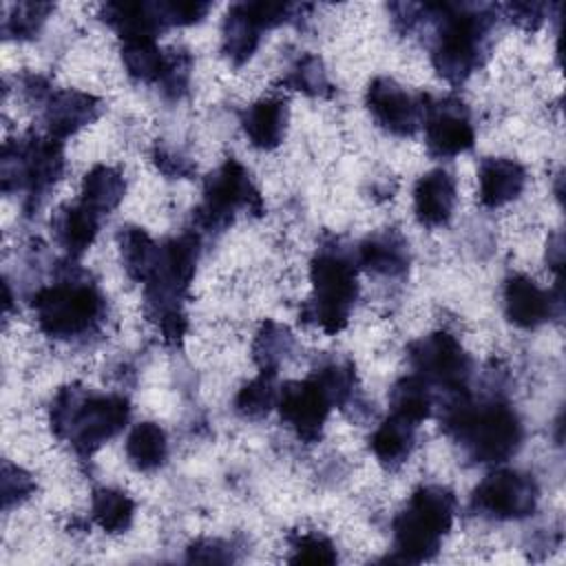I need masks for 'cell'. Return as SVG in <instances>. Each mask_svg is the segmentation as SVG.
<instances>
[{
  "mask_svg": "<svg viewBox=\"0 0 566 566\" xmlns=\"http://www.w3.org/2000/svg\"><path fill=\"white\" fill-rule=\"evenodd\" d=\"M444 431L473 462H504L522 444V422L504 402H471L460 398L444 411Z\"/></svg>",
  "mask_w": 566,
  "mask_h": 566,
  "instance_id": "cell-1",
  "label": "cell"
},
{
  "mask_svg": "<svg viewBox=\"0 0 566 566\" xmlns=\"http://www.w3.org/2000/svg\"><path fill=\"white\" fill-rule=\"evenodd\" d=\"M130 407L124 396L88 394L77 385L62 387L51 402V429L73 444L80 455H91L115 438L128 422Z\"/></svg>",
  "mask_w": 566,
  "mask_h": 566,
  "instance_id": "cell-2",
  "label": "cell"
},
{
  "mask_svg": "<svg viewBox=\"0 0 566 566\" xmlns=\"http://www.w3.org/2000/svg\"><path fill=\"white\" fill-rule=\"evenodd\" d=\"M431 9L438 18L431 62L440 77L460 84L480 66L489 49V31L493 24L491 7L431 4Z\"/></svg>",
  "mask_w": 566,
  "mask_h": 566,
  "instance_id": "cell-3",
  "label": "cell"
},
{
  "mask_svg": "<svg viewBox=\"0 0 566 566\" xmlns=\"http://www.w3.org/2000/svg\"><path fill=\"white\" fill-rule=\"evenodd\" d=\"M455 513V497L438 484L418 486L405 509L394 517V548L398 562L431 559L449 533Z\"/></svg>",
  "mask_w": 566,
  "mask_h": 566,
  "instance_id": "cell-4",
  "label": "cell"
},
{
  "mask_svg": "<svg viewBox=\"0 0 566 566\" xmlns=\"http://www.w3.org/2000/svg\"><path fill=\"white\" fill-rule=\"evenodd\" d=\"M312 296L303 305V321L314 323L325 334H338L349 321V310L358 298L356 268L336 248H321L310 263Z\"/></svg>",
  "mask_w": 566,
  "mask_h": 566,
  "instance_id": "cell-5",
  "label": "cell"
},
{
  "mask_svg": "<svg viewBox=\"0 0 566 566\" xmlns=\"http://www.w3.org/2000/svg\"><path fill=\"white\" fill-rule=\"evenodd\" d=\"M33 310L40 329L49 338L71 340L99 327L106 303L93 283L64 279L42 287L33 296Z\"/></svg>",
  "mask_w": 566,
  "mask_h": 566,
  "instance_id": "cell-6",
  "label": "cell"
},
{
  "mask_svg": "<svg viewBox=\"0 0 566 566\" xmlns=\"http://www.w3.org/2000/svg\"><path fill=\"white\" fill-rule=\"evenodd\" d=\"M62 170V144L51 135H31L20 142H7L2 148L0 175L4 192L27 190L29 195H40L60 179Z\"/></svg>",
  "mask_w": 566,
  "mask_h": 566,
  "instance_id": "cell-7",
  "label": "cell"
},
{
  "mask_svg": "<svg viewBox=\"0 0 566 566\" xmlns=\"http://www.w3.org/2000/svg\"><path fill=\"white\" fill-rule=\"evenodd\" d=\"M237 208H245L252 214H263V199L252 184L248 170L228 157L214 172L206 177L203 203L197 208L195 219L206 230H223Z\"/></svg>",
  "mask_w": 566,
  "mask_h": 566,
  "instance_id": "cell-8",
  "label": "cell"
},
{
  "mask_svg": "<svg viewBox=\"0 0 566 566\" xmlns=\"http://www.w3.org/2000/svg\"><path fill=\"white\" fill-rule=\"evenodd\" d=\"M409 360L418 376L431 387L447 391H464L471 374V358L455 336L449 332H433L409 345Z\"/></svg>",
  "mask_w": 566,
  "mask_h": 566,
  "instance_id": "cell-9",
  "label": "cell"
},
{
  "mask_svg": "<svg viewBox=\"0 0 566 566\" xmlns=\"http://www.w3.org/2000/svg\"><path fill=\"white\" fill-rule=\"evenodd\" d=\"M537 504V484L531 475L500 469L489 473L471 495L475 513L493 520H520L533 513Z\"/></svg>",
  "mask_w": 566,
  "mask_h": 566,
  "instance_id": "cell-10",
  "label": "cell"
},
{
  "mask_svg": "<svg viewBox=\"0 0 566 566\" xmlns=\"http://www.w3.org/2000/svg\"><path fill=\"white\" fill-rule=\"evenodd\" d=\"M332 407L334 405H332L327 391L314 376H310L305 380L285 382L279 389L276 409L281 413V420L290 429H294V433L307 444H312L321 438L323 424H325Z\"/></svg>",
  "mask_w": 566,
  "mask_h": 566,
  "instance_id": "cell-11",
  "label": "cell"
},
{
  "mask_svg": "<svg viewBox=\"0 0 566 566\" xmlns=\"http://www.w3.org/2000/svg\"><path fill=\"white\" fill-rule=\"evenodd\" d=\"M367 108L371 117L389 133L413 135L424 119V97L411 95L391 77H374L367 86Z\"/></svg>",
  "mask_w": 566,
  "mask_h": 566,
  "instance_id": "cell-12",
  "label": "cell"
},
{
  "mask_svg": "<svg viewBox=\"0 0 566 566\" xmlns=\"http://www.w3.org/2000/svg\"><path fill=\"white\" fill-rule=\"evenodd\" d=\"M424 142L433 157H453L473 146L475 130L469 111L462 102L444 97L438 102L424 99Z\"/></svg>",
  "mask_w": 566,
  "mask_h": 566,
  "instance_id": "cell-13",
  "label": "cell"
},
{
  "mask_svg": "<svg viewBox=\"0 0 566 566\" xmlns=\"http://www.w3.org/2000/svg\"><path fill=\"white\" fill-rule=\"evenodd\" d=\"M99 108L97 97L75 88H60L46 95L44 122L51 137L62 139L91 124L99 115Z\"/></svg>",
  "mask_w": 566,
  "mask_h": 566,
  "instance_id": "cell-14",
  "label": "cell"
},
{
  "mask_svg": "<svg viewBox=\"0 0 566 566\" xmlns=\"http://www.w3.org/2000/svg\"><path fill=\"white\" fill-rule=\"evenodd\" d=\"M553 296L533 279L513 274L504 283V312L511 323L524 329H535L553 316Z\"/></svg>",
  "mask_w": 566,
  "mask_h": 566,
  "instance_id": "cell-15",
  "label": "cell"
},
{
  "mask_svg": "<svg viewBox=\"0 0 566 566\" xmlns=\"http://www.w3.org/2000/svg\"><path fill=\"white\" fill-rule=\"evenodd\" d=\"M455 206V181L442 170H429L416 181L413 188V212L416 219L427 228L444 226L451 219Z\"/></svg>",
  "mask_w": 566,
  "mask_h": 566,
  "instance_id": "cell-16",
  "label": "cell"
},
{
  "mask_svg": "<svg viewBox=\"0 0 566 566\" xmlns=\"http://www.w3.org/2000/svg\"><path fill=\"white\" fill-rule=\"evenodd\" d=\"M480 203L486 208H500L517 199L526 184L522 164L509 157H486L478 170Z\"/></svg>",
  "mask_w": 566,
  "mask_h": 566,
  "instance_id": "cell-17",
  "label": "cell"
},
{
  "mask_svg": "<svg viewBox=\"0 0 566 566\" xmlns=\"http://www.w3.org/2000/svg\"><path fill=\"white\" fill-rule=\"evenodd\" d=\"M241 126L248 139L252 142V146L261 150H272L285 137L287 104L279 97L259 99L245 108L241 117Z\"/></svg>",
  "mask_w": 566,
  "mask_h": 566,
  "instance_id": "cell-18",
  "label": "cell"
},
{
  "mask_svg": "<svg viewBox=\"0 0 566 566\" xmlns=\"http://www.w3.org/2000/svg\"><path fill=\"white\" fill-rule=\"evenodd\" d=\"M263 24L250 11L248 2L232 4L221 27V51L232 64H243L259 46Z\"/></svg>",
  "mask_w": 566,
  "mask_h": 566,
  "instance_id": "cell-19",
  "label": "cell"
},
{
  "mask_svg": "<svg viewBox=\"0 0 566 566\" xmlns=\"http://www.w3.org/2000/svg\"><path fill=\"white\" fill-rule=\"evenodd\" d=\"M51 228H53L55 241L71 256H80L88 250V245L93 243V239L97 234V212H93L82 201L66 203L53 212Z\"/></svg>",
  "mask_w": 566,
  "mask_h": 566,
  "instance_id": "cell-20",
  "label": "cell"
},
{
  "mask_svg": "<svg viewBox=\"0 0 566 566\" xmlns=\"http://www.w3.org/2000/svg\"><path fill=\"white\" fill-rule=\"evenodd\" d=\"M358 263L374 274L398 276L409 265L407 241L394 230L376 232L360 243Z\"/></svg>",
  "mask_w": 566,
  "mask_h": 566,
  "instance_id": "cell-21",
  "label": "cell"
},
{
  "mask_svg": "<svg viewBox=\"0 0 566 566\" xmlns=\"http://www.w3.org/2000/svg\"><path fill=\"white\" fill-rule=\"evenodd\" d=\"M413 429L416 424L394 413L387 420H382L369 438V449L376 455V460L387 469H398L400 464H405L413 449Z\"/></svg>",
  "mask_w": 566,
  "mask_h": 566,
  "instance_id": "cell-22",
  "label": "cell"
},
{
  "mask_svg": "<svg viewBox=\"0 0 566 566\" xmlns=\"http://www.w3.org/2000/svg\"><path fill=\"white\" fill-rule=\"evenodd\" d=\"M122 263L130 279L146 283L157 265L159 259V245L148 237L144 228L137 226H124L117 232Z\"/></svg>",
  "mask_w": 566,
  "mask_h": 566,
  "instance_id": "cell-23",
  "label": "cell"
},
{
  "mask_svg": "<svg viewBox=\"0 0 566 566\" xmlns=\"http://www.w3.org/2000/svg\"><path fill=\"white\" fill-rule=\"evenodd\" d=\"M124 192H126L124 175L113 166L97 164L84 175L82 203L97 214H104L117 208L119 201L124 199Z\"/></svg>",
  "mask_w": 566,
  "mask_h": 566,
  "instance_id": "cell-24",
  "label": "cell"
},
{
  "mask_svg": "<svg viewBox=\"0 0 566 566\" xmlns=\"http://www.w3.org/2000/svg\"><path fill=\"white\" fill-rule=\"evenodd\" d=\"M126 455L137 471L159 469L168 455V440L164 429L155 422L135 424L126 438Z\"/></svg>",
  "mask_w": 566,
  "mask_h": 566,
  "instance_id": "cell-25",
  "label": "cell"
},
{
  "mask_svg": "<svg viewBox=\"0 0 566 566\" xmlns=\"http://www.w3.org/2000/svg\"><path fill=\"white\" fill-rule=\"evenodd\" d=\"M389 407L391 413L418 424L431 416L433 398H431V387L416 374V376H405L394 382L389 389Z\"/></svg>",
  "mask_w": 566,
  "mask_h": 566,
  "instance_id": "cell-26",
  "label": "cell"
},
{
  "mask_svg": "<svg viewBox=\"0 0 566 566\" xmlns=\"http://www.w3.org/2000/svg\"><path fill=\"white\" fill-rule=\"evenodd\" d=\"M122 62L128 71L130 77L142 80V82H157L166 53L159 51L155 38L148 35H137V38H122Z\"/></svg>",
  "mask_w": 566,
  "mask_h": 566,
  "instance_id": "cell-27",
  "label": "cell"
},
{
  "mask_svg": "<svg viewBox=\"0 0 566 566\" xmlns=\"http://www.w3.org/2000/svg\"><path fill=\"white\" fill-rule=\"evenodd\" d=\"M91 513L99 528L106 533H124L135 515V502L117 489H95L91 500Z\"/></svg>",
  "mask_w": 566,
  "mask_h": 566,
  "instance_id": "cell-28",
  "label": "cell"
},
{
  "mask_svg": "<svg viewBox=\"0 0 566 566\" xmlns=\"http://www.w3.org/2000/svg\"><path fill=\"white\" fill-rule=\"evenodd\" d=\"M292 347H294V338H292L290 329L274 321H265L254 336L252 354H254V360L261 367V371L276 374L279 365L290 356Z\"/></svg>",
  "mask_w": 566,
  "mask_h": 566,
  "instance_id": "cell-29",
  "label": "cell"
},
{
  "mask_svg": "<svg viewBox=\"0 0 566 566\" xmlns=\"http://www.w3.org/2000/svg\"><path fill=\"white\" fill-rule=\"evenodd\" d=\"M274 371H261L254 380L241 387V391L234 398V409L241 418L259 420L270 413L272 407H276L279 389L274 385Z\"/></svg>",
  "mask_w": 566,
  "mask_h": 566,
  "instance_id": "cell-30",
  "label": "cell"
},
{
  "mask_svg": "<svg viewBox=\"0 0 566 566\" xmlns=\"http://www.w3.org/2000/svg\"><path fill=\"white\" fill-rule=\"evenodd\" d=\"M285 84L296 88V91H303L307 95H327L332 84L327 80V73L323 69V62L316 57V55H301L292 69L287 71V77H285Z\"/></svg>",
  "mask_w": 566,
  "mask_h": 566,
  "instance_id": "cell-31",
  "label": "cell"
},
{
  "mask_svg": "<svg viewBox=\"0 0 566 566\" xmlns=\"http://www.w3.org/2000/svg\"><path fill=\"white\" fill-rule=\"evenodd\" d=\"M53 11V4L49 2H20L11 7L9 18L4 20V33L11 38H33L46 15Z\"/></svg>",
  "mask_w": 566,
  "mask_h": 566,
  "instance_id": "cell-32",
  "label": "cell"
},
{
  "mask_svg": "<svg viewBox=\"0 0 566 566\" xmlns=\"http://www.w3.org/2000/svg\"><path fill=\"white\" fill-rule=\"evenodd\" d=\"M190 69H192V57L188 51L184 49H172L166 51V62H164V71L157 80L161 93L170 99H179L190 82Z\"/></svg>",
  "mask_w": 566,
  "mask_h": 566,
  "instance_id": "cell-33",
  "label": "cell"
},
{
  "mask_svg": "<svg viewBox=\"0 0 566 566\" xmlns=\"http://www.w3.org/2000/svg\"><path fill=\"white\" fill-rule=\"evenodd\" d=\"M338 559L334 544L316 533H307L292 544V564H334Z\"/></svg>",
  "mask_w": 566,
  "mask_h": 566,
  "instance_id": "cell-34",
  "label": "cell"
},
{
  "mask_svg": "<svg viewBox=\"0 0 566 566\" xmlns=\"http://www.w3.org/2000/svg\"><path fill=\"white\" fill-rule=\"evenodd\" d=\"M35 489L33 478L20 469L13 467L11 462L2 464V506L11 509L13 504H20L22 500H27Z\"/></svg>",
  "mask_w": 566,
  "mask_h": 566,
  "instance_id": "cell-35",
  "label": "cell"
},
{
  "mask_svg": "<svg viewBox=\"0 0 566 566\" xmlns=\"http://www.w3.org/2000/svg\"><path fill=\"white\" fill-rule=\"evenodd\" d=\"M159 9H161V15L166 20V27L192 24V22H199L208 13L210 2H201V0H159Z\"/></svg>",
  "mask_w": 566,
  "mask_h": 566,
  "instance_id": "cell-36",
  "label": "cell"
},
{
  "mask_svg": "<svg viewBox=\"0 0 566 566\" xmlns=\"http://www.w3.org/2000/svg\"><path fill=\"white\" fill-rule=\"evenodd\" d=\"M153 157H155L157 168L168 177H188L195 170V166L188 159H184L166 148H155Z\"/></svg>",
  "mask_w": 566,
  "mask_h": 566,
  "instance_id": "cell-37",
  "label": "cell"
},
{
  "mask_svg": "<svg viewBox=\"0 0 566 566\" xmlns=\"http://www.w3.org/2000/svg\"><path fill=\"white\" fill-rule=\"evenodd\" d=\"M511 15V20L520 22L526 29H535L544 20V4L535 2H511L504 7Z\"/></svg>",
  "mask_w": 566,
  "mask_h": 566,
  "instance_id": "cell-38",
  "label": "cell"
},
{
  "mask_svg": "<svg viewBox=\"0 0 566 566\" xmlns=\"http://www.w3.org/2000/svg\"><path fill=\"white\" fill-rule=\"evenodd\" d=\"M188 559H195V562H228L230 555H228V548L221 542L201 539V542H195L188 548Z\"/></svg>",
  "mask_w": 566,
  "mask_h": 566,
  "instance_id": "cell-39",
  "label": "cell"
}]
</instances>
